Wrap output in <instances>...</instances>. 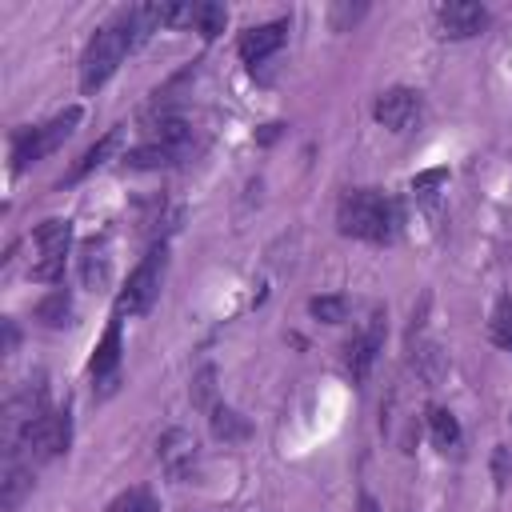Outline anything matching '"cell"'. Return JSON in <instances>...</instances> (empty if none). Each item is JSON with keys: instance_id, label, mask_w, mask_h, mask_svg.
<instances>
[{"instance_id": "cell-20", "label": "cell", "mask_w": 512, "mask_h": 512, "mask_svg": "<svg viewBox=\"0 0 512 512\" xmlns=\"http://www.w3.org/2000/svg\"><path fill=\"white\" fill-rule=\"evenodd\" d=\"M308 308H312V316L324 320V324H340V320L348 316V300H344V296H316Z\"/></svg>"}, {"instance_id": "cell-13", "label": "cell", "mask_w": 512, "mask_h": 512, "mask_svg": "<svg viewBox=\"0 0 512 512\" xmlns=\"http://www.w3.org/2000/svg\"><path fill=\"white\" fill-rule=\"evenodd\" d=\"M120 136H124L120 128H112V132H104V136H100V140H96V144H92V148H88V152H84V156L76 160V168L68 172V180H80V176H88V172H96V168H100L104 160H112V152L120 148Z\"/></svg>"}, {"instance_id": "cell-9", "label": "cell", "mask_w": 512, "mask_h": 512, "mask_svg": "<svg viewBox=\"0 0 512 512\" xmlns=\"http://www.w3.org/2000/svg\"><path fill=\"white\" fill-rule=\"evenodd\" d=\"M156 456H160V464H164V472H168L172 480H188L192 468H196V440H192L184 428H172V432L160 436Z\"/></svg>"}, {"instance_id": "cell-2", "label": "cell", "mask_w": 512, "mask_h": 512, "mask_svg": "<svg viewBox=\"0 0 512 512\" xmlns=\"http://www.w3.org/2000/svg\"><path fill=\"white\" fill-rule=\"evenodd\" d=\"M128 52H132L128 28H124V20L116 16L112 24H104V28L88 40L84 60H80V88H84V92H96V88L120 68V60H124Z\"/></svg>"}, {"instance_id": "cell-10", "label": "cell", "mask_w": 512, "mask_h": 512, "mask_svg": "<svg viewBox=\"0 0 512 512\" xmlns=\"http://www.w3.org/2000/svg\"><path fill=\"white\" fill-rule=\"evenodd\" d=\"M288 40V20H272V24H256V28H248L244 36H240V56H244V64H260V60H268L280 44Z\"/></svg>"}, {"instance_id": "cell-26", "label": "cell", "mask_w": 512, "mask_h": 512, "mask_svg": "<svg viewBox=\"0 0 512 512\" xmlns=\"http://www.w3.org/2000/svg\"><path fill=\"white\" fill-rule=\"evenodd\" d=\"M356 512H380V504L372 500V496H360V508Z\"/></svg>"}, {"instance_id": "cell-24", "label": "cell", "mask_w": 512, "mask_h": 512, "mask_svg": "<svg viewBox=\"0 0 512 512\" xmlns=\"http://www.w3.org/2000/svg\"><path fill=\"white\" fill-rule=\"evenodd\" d=\"M192 396H196V404H204V408H216V404H212V372H208V368L196 376V388H192Z\"/></svg>"}, {"instance_id": "cell-4", "label": "cell", "mask_w": 512, "mask_h": 512, "mask_svg": "<svg viewBox=\"0 0 512 512\" xmlns=\"http://www.w3.org/2000/svg\"><path fill=\"white\" fill-rule=\"evenodd\" d=\"M160 280H164V248H152L128 276V284L116 296V316H144L156 296H160Z\"/></svg>"}, {"instance_id": "cell-25", "label": "cell", "mask_w": 512, "mask_h": 512, "mask_svg": "<svg viewBox=\"0 0 512 512\" xmlns=\"http://www.w3.org/2000/svg\"><path fill=\"white\" fill-rule=\"evenodd\" d=\"M508 476V448H496V484H504Z\"/></svg>"}, {"instance_id": "cell-1", "label": "cell", "mask_w": 512, "mask_h": 512, "mask_svg": "<svg viewBox=\"0 0 512 512\" xmlns=\"http://www.w3.org/2000/svg\"><path fill=\"white\" fill-rule=\"evenodd\" d=\"M336 228L352 240H372L384 244L396 232V208L388 196H380L376 188H352L340 196L336 204Z\"/></svg>"}, {"instance_id": "cell-23", "label": "cell", "mask_w": 512, "mask_h": 512, "mask_svg": "<svg viewBox=\"0 0 512 512\" xmlns=\"http://www.w3.org/2000/svg\"><path fill=\"white\" fill-rule=\"evenodd\" d=\"M448 180V168H432V172H420L416 180H412V192L416 196H436V188Z\"/></svg>"}, {"instance_id": "cell-22", "label": "cell", "mask_w": 512, "mask_h": 512, "mask_svg": "<svg viewBox=\"0 0 512 512\" xmlns=\"http://www.w3.org/2000/svg\"><path fill=\"white\" fill-rule=\"evenodd\" d=\"M412 364L420 368V376H424V380H436V376H440V368H444V360H440V348H436V344H420V348L412 352Z\"/></svg>"}, {"instance_id": "cell-18", "label": "cell", "mask_w": 512, "mask_h": 512, "mask_svg": "<svg viewBox=\"0 0 512 512\" xmlns=\"http://www.w3.org/2000/svg\"><path fill=\"white\" fill-rule=\"evenodd\" d=\"M428 428H432L436 448H456L460 444V424L448 408H428Z\"/></svg>"}, {"instance_id": "cell-15", "label": "cell", "mask_w": 512, "mask_h": 512, "mask_svg": "<svg viewBox=\"0 0 512 512\" xmlns=\"http://www.w3.org/2000/svg\"><path fill=\"white\" fill-rule=\"evenodd\" d=\"M80 280H84V288H104L108 284V252H104V244H88L84 248V256H80Z\"/></svg>"}, {"instance_id": "cell-7", "label": "cell", "mask_w": 512, "mask_h": 512, "mask_svg": "<svg viewBox=\"0 0 512 512\" xmlns=\"http://www.w3.org/2000/svg\"><path fill=\"white\" fill-rule=\"evenodd\" d=\"M372 116L384 128H392V132H408L420 120V92H412V88H388V92L376 96Z\"/></svg>"}, {"instance_id": "cell-8", "label": "cell", "mask_w": 512, "mask_h": 512, "mask_svg": "<svg viewBox=\"0 0 512 512\" xmlns=\"http://www.w3.org/2000/svg\"><path fill=\"white\" fill-rule=\"evenodd\" d=\"M484 24H488V8L484 4H472V0H452V4H444L436 12V28H440L444 40H468Z\"/></svg>"}, {"instance_id": "cell-27", "label": "cell", "mask_w": 512, "mask_h": 512, "mask_svg": "<svg viewBox=\"0 0 512 512\" xmlns=\"http://www.w3.org/2000/svg\"><path fill=\"white\" fill-rule=\"evenodd\" d=\"M200 512H216V508H200Z\"/></svg>"}, {"instance_id": "cell-17", "label": "cell", "mask_w": 512, "mask_h": 512, "mask_svg": "<svg viewBox=\"0 0 512 512\" xmlns=\"http://www.w3.org/2000/svg\"><path fill=\"white\" fill-rule=\"evenodd\" d=\"M212 432H216L220 440H228V444H232V440H244L252 428H248V420H244L236 408L216 404V408H212Z\"/></svg>"}, {"instance_id": "cell-16", "label": "cell", "mask_w": 512, "mask_h": 512, "mask_svg": "<svg viewBox=\"0 0 512 512\" xmlns=\"http://www.w3.org/2000/svg\"><path fill=\"white\" fill-rule=\"evenodd\" d=\"M68 316H72V296H68L64 288L48 292V296L36 304V320H40V324H48V328H60V324H68Z\"/></svg>"}, {"instance_id": "cell-12", "label": "cell", "mask_w": 512, "mask_h": 512, "mask_svg": "<svg viewBox=\"0 0 512 512\" xmlns=\"http://www.w3.org/2000/svg\"><path fill=\"white\" fill-rule=\"evenodd\" d=\"M116 364H120V320H112L108 324V332H104V340L96 344V352H92V376L96 380H108L112 372H116Z\"/></svg>"}, {"instance_id": "cell-14", "label": "cell", "mask_w": 512, "mask_h": 512, "mask_svg": "<svg viewBox=\"0 0 512 512\" xmlns=\"http://www.w3.org/2000/svg\"><path fill=\"white\" fill-rule=\"evenodd\" d=\"M180 160V152H172L168 144H140V148H132L128 156H124V168H168V164H176Z\"/></svg>"}, {"instance_id": "cell-3", "label": "cell", "mask_w": 512, "mask_h": 512, "mask_svg": "<svg viewBox=\"0 0 512 512\" xmlns=\"http://www.w3.org/2000/svg\"><path fill=\"white\" fill-rule=\"evenodd\" d=\"M80 116H84V112L72 104V108H64L60 116H52L48 124H36V128L20 132V136H16V144H12V164H16V168H28V164L44 160L48 152H56V148L76 132Z\"/></svg>"}, {"instance_id": "cell-5", "label": "cell", "mask_w": 512, "mask_h": 512, "mask_svg": "<svg viewBox=\"0 0 512 512\" xmlns=\"http://www.w3.org/2000/svg\"><path fill=\"white\" fill-rule=\"evenodd\" d=\"M72 244V224L52 216L36 228V256H32V280L40 284H56L64 276V256Z\"/></svg>"}, {"instance_id": "cell-19", "label": "cell", "mask_w": 512, "mask_h": 512, "mask_svg": "<svg viewBox=\"0 0 512 512\" xmlns=\"http://www.w3.org/2000/svg\"><path fill=\"white\" fill-rule=\"evenodd\" d=\"M108 512H160V504L148 488H128L108 504Z\"/></svg>"}, {"instance_id": "cell-6", "label": "cell", "mask_w": 512, "mask_h": 512, "mask_svg": "<svg viewBox=\"0 0 512 512\" xmlns=\"http://www.w3.org/2000/svg\"><path fill=\"white\" fill-rule=\"evenodd\" d=\"M384 348V308H372L368 312V320L360 324V332L348 340V356H344V364H348V372H352V380H364L368 376V368H372V360H376V352Z\"/></svg>"}, {"instance_id": "cell-11", "label": "cell", "mask_w": 512, "mask_h": 512, "mask_svg": "<svg viewBox=\"0 0 512 512\" xmlns=\"http://www.w3.org/2000/svg\"><path fill=\"white\" fill-rule=\"evenodd\" d=\"M32 488V464L24 456H8L4 464V480H0V508L4 512H16L20 496Z\"/></svg>"}, {"instance_id": "cell-21", "label": "cell", "mask_w": 512, "mask_h": 512, "mask_svg": "<svg viewBox=\"0 0 512 512\" xmlns=\"http://www.w3.org/2000/svg\"><path fill=\"white\" fill-rule=\"evenodd\" d=\"M492 340L512 352V304L508 300H500L496 312H492Z\"/></svg>"}]
</instances>
